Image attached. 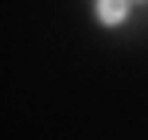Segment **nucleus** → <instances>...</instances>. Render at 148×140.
<instances>
[{"label":"nucleus","mask_w":148,"mask_h":140,"mask_svg":"<svg viewBox=\"0 0 148 140\" xmlns=\"http://www.w3.org/2000/svg\"><path fill=\"white\" fill-rule=\"evenodd\" d=\"M129 16V0H101L97 4V20L101 23H121Z\"/></svg>","instance_id":"obj_1"}]
</instances>
